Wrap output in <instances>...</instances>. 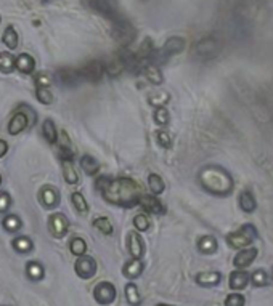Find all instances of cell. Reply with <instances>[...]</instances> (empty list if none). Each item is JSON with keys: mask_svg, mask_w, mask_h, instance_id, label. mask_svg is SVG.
<instances>
[{"mask_svg": "<svg viewBox=\"0 0 273 306\" xmlns=\"http://www.w3.org/2000/svg\"><path fill=\"white\" fill-rule=\"evenodd\" d=\"M96 189L102 193L106 202L118 205V207H134L138 204L143 194V189L138 183L122 177H100L96 180Z\"/></svg>", "mask_w": 273, "mask_h": 306, "instance_id": "1", "label": "cell"}, {"mask_svg": "<svg viewBox=\"0 0 273 306\" xmlns=\"http://www.w3.org/2000/svg\"><path fill=\"white\" fill-rule=\"evenodd\" d=\"M200 183L202 188L214 194H228L233 188V180L224 168L208 165L200 172Z\"/></svg>", "mask_w": 273, "mask_h": 306, "instance_id": "2", "label": "cell"}, {"mask_svg": "<svg viewBox=\"0 0 273 306\" xmlns=\"http://www.w3.org/2000/svg\"><path fill=\"white\" fill-rule=\"evenodd\" d=\"M256 237V229L251 225H244L240 228L238 231H233L226 236V242L230 244L233 249H246L252 244Z\"/></svg>", "mask_w": 273, "mask_h": 306, "instance_id": "3", "label": "cell"}, {"mask_svg": "<svg viewBox=\"0 0 273 306\" xmlns=\"http://www.w3.org/2000/svg\"><path fill=\"white\" fill-rule=\"evenodd\" d=\"M116 297H118V290H116L114 284H111V282H108V281L98 282L94 289V298L98 305L108 306L111 303H114Z\"/></svg>", "mask_w": 273, "mask_h": 306, "instance_id": "4", "label": "cell"}, {"mask_svg": "<svg viewBox=\"0 0 273 306\" xmlns=\"http://www.w3.org/2000/svg\"><path fill=\"white\" fill-rule=\"evenodd\" d=\"M80 77L82 80H90V82H98L103 79L106 74V64L102 61H90L86 66H82L80 69Z\"/></svg>", "mask_w": 273, "mask_h": 306, "instance_id": "5", "label": "cell"}, {"mask_svg": "<svg viewBox=\"0 0 273 306\" xmlns=\"http://www.w3.org/2000/svg\"><path fill=\"white\" fill-rule=\"evenodd\" d=\"M76 274L82 279H92L96 274V262L94 257L90 255H82L78 258V262L74 265Z\"/></svg>", "mask_w": 273, "mask_h": 306, "instance_id": "6", "label": "cell"}, {"mask_svg": "<svg viewBox=\"0 0 273 306\" xmlns=\"http://www.w3.org/2000/svg\"><path fill=\"white\" fill-rule=\"evenodd\" d=\"M48 229L56 239L64 237L68 231H70V221L64 217V213H53L48 218Z\"/></svg>", "mask_w": 273, "mask_h": 306, "instance_id": "7", "label": "cell"}, {"mask_svg": "<svg viewBox=\"0 0 273 306\" xmlns=\"http://www.w3.org/2000/svg\"><path fill=\"white\" fill-rule=\"evenodd\" d=\"M31 125V120H29V116L26 112H22L21 109L13 114V117L8 122V133L10 135H20L21 132Z\"/></svg>", "mask_w": 273, "mask_h": 306, "instance_id": "8", "label": "cell"}, {"mask_svg": "<svg viewBox=\"0 0 273 306\" xmlns=\"http://www.w3.org/2000/svg\"><path fill=\"white\" fill-rule=\"evenodd\" d=\"M127 247L130 252L132 258H140L145 255V242H143L142 236L136 231H130L127 236Z\"/></svg>", "mask_w": 273, "mask_h": 306, "instance_id": "9", "label": "cell"}, {"mask_svg": "<svg viewBox=\"0 0 273 306\" xmlns=\"http://www.w3.org/2000/svg\"><path fill=\"white\" fill-rule=\"evenodd\" d=\"M39 199L45 209H55L60 204V193L53 186H44L39 193Z\"/></svg>", "mask_w": 273, "mask_h": 306, "instance_id": "10", "label": "cell"}, {"mask_svg": "<svg viewBox=\"0 0 273 306\" xmlns=\"http://www.w3.org/2000/svg\"><path fill=\"white\" fill-rule=\"evenodd\" d=\"M257 257V249L256 247H246L238 252V255L233 258V265L238 270H242V268H248L251 265Z\"/></svg>", "mask_w": 273, "mask_h": 306, "instance_id": "11", "label": "cell"}, {"mask_svg": "<svg viewBox=\"0 0 273 306\" xmlns=\"http://www.w3.org/2000/svg\"><path fill=\"white\" fill-rule=\"evenodd\" d=\"M138 204L143 210L148 212V213H153V215H161V213H164V207H162L161 201H158L154 196L142 194Z\"/></svg>", "mask_w": 273, "mask_h": 306, "instance_id": "12", "label": "cell"}, {"mask_svg": "<svg viewBox=\"0 0 273 306\" xmlns=\"http://www.w3.org/2000/svg\"><path fill=\"white\" fill-rule=\"evenodd\" d=\"M56 79L62 85H66V87H76L82 80L79 69H60L56 72Z\"/></svg>", "mask_w": 273, "mask_h": 306, "instance_id": "13", "label": "cell"}, {"mask_svg": "<svg viewBox=\"0 0 273 306\" xmlns=\"http://www.w3.org/2000/svg\"><path fill=\"white\" fill-rule=\"evenodd\" d=\"M14 69H18L21 74H32L36 69V59L29 53H21L14 59Z\"/></svg>", "mask_w": 273, "mask_h": 306, "instance_id": "14", "label": "cell"}, {"mask_svg": "<svg viewBox=\"0 0 273 306\" xmlns=\"http://www.w3.org/2000/svg\"><path fill=\"white\" fill-rule=\"evenodd\" d=\"M249 279H251V274L242 271V270H236L230 274V287L233 290H242L246 289L249 284Z\"/></svg>", "mask_w": 273, "mask_h": 306, "instance_id": "15", "label": "cell"}, {"mask_svg": "<svg viewBox=\"0 0 273 306\" xmlns=\"http://www.w3.org/2000/svg\"><path fill=\"white\" fill-rule=\"evenodd\" d=\"M143 262L140 258H132L130 262H127L122 268V274L127 279H136L143 273Z\"/></svg>", "mask_w": 273, "mask_h": 306, "instance_id": "16", "label": "cell"}, {"mask_svg": "<svg viewBox=\"0 0 273 306\" xmlns=\"http://www.w3.org/2000/svg\"><path fill=\"white\" fill-rule=\"evenodd\" d=\"M220 273L218 271H204L196 276V282L202 287H214L220 282Z\"/></svg>", "mask_w": 273, "mask_h": 306, "instance_id": "17", "label": "cell"}, {"mask_svg": "<svg viewBox=\"0 0 273 306\" xmlns=\"http://www.w3.org/2000/svg\"><path fill=\"white\" fill-rule=\"evenodd\" d=\"M142 72L151 83H154V85H161V83H162V72L156 64H153V63L143 64Z\"/></svg>", "mask_w": 273, "mask_h": 306, "instance_id": "18", "label": "cell"}, {"mask_svg": "<svg viewBox=\"0 0 273 306\" xmlns=\"http://www.w3.org/2000/svg\"><path fill=\"white\" fill-rule=\"evenodd\" d=\"M42 135L47 143L50 144H55L58 141V130L55 127V122L52 119H45L44 124H42Z\"/></svg>", "mask_w": 273, "mask_h": 306, "instance_id": "19", "label": "cell"}, {"mask_svg": "<svg viewBox=\"0 0 273 306\" xmlns=\"http://www.w3.org/2000/svg\"><path fill=\"white\" fill-rule=\"evenodd\" d=\"M79 164L82 167V170H84L88 177H95V175L100 172V164H98L96 160L92 156H88V154L82 156L80 160H79Z\"/></svg>", "mask_w": 273, "mask_h": 306, "instance_id": "20", "label": "cell"}, {"mask_svg": "<svg viewBox=\"0 0 273 306\" xmlns=\"http://www.w3.org/2000/svg\"><path fill=\"white\" fill-rule=\"evenodd\" d=\"M26 276L32 282H39L45 276V270L39 262H29L26 265Z\"/></svg>", "mask_w": 273, "mask_h": 306, "instance_id": "21", "label": "cell"}, {"mask_svg": "<svg viewBox=\"0 0 273 306\" xmlns=\"http://www.w3.org/2000/svg\"><path fill=\"white\" fill-rule=\"evenodd\" d=\"M126 292V300L130 306H140L142 305V295L138 292V287H136L134 282H128L124 289Z\"/></svg>", "mask_w": 273, "mask_h": 306, "instance_id": "22", "label": "cell"}, {"mask_svg": "<svg viewBox=\"0 0 273 306\" xmlns=\"http://www.w3.org/2000/svg\"><path fill=\"white\" fill-rule=\"evenodd\" d=\"M71 202H72L74 209H76V212L79 213V215L87 217V213H88V204H87V201H86L84 194L78 193V191H76V193L71 194Z\"/></svg>", "mask_w": 273, "mask_h": 306, "instance_id": "23", "label": "cell"}, {"mask_svg": "<svg viewBox=\"0 0 273 306\" xmlns=\"http://www.w3.org/2000/svg\"><path fill=\"white\" fill-rule=\"evenodd\" d=\"M63 175H64V180L70 185H78L79 175L74 167V160H63Z\"/></svg>", "mask_w": 273, "mask_h": 306, "instance_id": "24", "label": "cell"}, {"mask_svg": "<svg viewBox=\"0 0 273 306\" xmlns=\"http://www.w3.org/2000/svg\"><path fill=\"white\" fill-rule=\"evenodd\" d=\"M2 40L4 43L6 45V48H10V50H14L18 47V32H16V29H14L13 26H8L5 30H4V35H2Z\"/></svg>", "mask_w": 273, "mask_h": 306, "instance_id": "25", "label": "cell"}, {"mask_svg": "<svg viewBox=\"0 0 273 306\" xmlns=\"http://www.w3.org/2000/svg\"><path fill=\"white\" fill-rule=\"evenodd\" d=\"M13 249L18 252V254H29V252L32 250V247H34V244H32V241L29 239V237H26V236H20V237H16V239H13Z\"/></svg>", "mask_w": 273, "mask_h": 306, "instance_id": "26", "label": "cell"}, {"mask_svg": "<svg viewBox=\"0 0 273 306\" xmlns=\"http://www.w3.org/2000/svg\"><path fill=\"white\" fill-rule=\"evenodd\" d=\"M198 249L202 252V254H214V252L217 250V241L216 237L212 236H202L201 239L198 241Z\"/></svg>", "mask_w": 273, "mask_h": 306, "instance_id": "27", "label": "cell"}, {"mask_svg": "<svg viewBox=\"0 0 273 306\" xmlns=\"http://www.w3.org/2000/svg\"><path fill=\"white\" fill-rule=\"evenodd\" d=\"M2 226L6 233H18L22 223H21V220L18 215H6L4 220H2Z\"/></svg>", "mask_w": 273, "mask_h": 306, "instance_id": "28", "label": "cell"}, {"mask_svg": "<svg viewBox=\"0 0 273 306\" xmlns=\"http://www.w3.org/2000/svg\"><path fill=\"white\" fill-rule=\"evenodd\" d=\"M70 252L74 257H82L87 252V242L82 237H74L70 242Z\"/></svg>", "mask_w": 273, "mask_h": 306, "instance_id": "29", "label": "cell"}, {"mask_svg": "<svg viewBox=\"0 0 273 306\" xmlns=\"http://www.w3.org/2000/svg\"><path fill=\"white\" fill-rule=\"evenodd\" d=\"M148 186H150V191L154 196H159L164 191V188H166L162 178L159 177V175H156V173H151L150 177H148Z\"/></svg>", "mask_w": 273, "mask_h": 306, "instance_id": "30", "label": "cell"}, {"mask_svg": "<svg viewBox=\"0 0 273 306\" xmlns=\"http://www.w3.org/2000/svg\"><path fill=\"white\" fill-rule=\"evenodd\" d=\"M14 69V58L12 53L2 51L0 53V71L5 74H10Z\"/></svg>", "mask_w": 273, "mask_h": 306, "instance_id": "31", "label": "cell"}, {"mask_svg": "<svg viewBox=\"0 0 273 306\" xmlns=\"http://www.w3.org/2000/svg\"><path fill=\"white\" fill-rule=\"evenodd\" d=\"M240 207L244 212H252L256 209V199L249 191H242L240 194Z\"/></svg>", "mask_w": 273, "mask_h": 306, "instance_id": "32", "label": "cell"}, {"mask_svg": "<svg viewBox=\"0 0 273 306\" xmlns=\"http://www.w3.org/2000/svg\"><path fill=\"white\" fill-rule=\"evenodd\" d=\"M94 228L98 229V231H102L103 234L110 236L112 234V231H114V228H112V223L110 221V218L106 217H98L94 220Z\"/></svg>", "mask_w": 273, "mask_h": 306, "instance_id": "33", "label": "cell"}, {"mask_svg": "<svg viewBox=\"0 0 273 306\" xmlns=\"http://www.w3.org/2000/svg\"><path fill=\"white\" fill-rule=\"evenodd\" d=\"M185 43L184 40L180 39V37H172V39H169L168 42H166L164 45V51L166 53H180L182 50H184Z\"/></svg>", "mask_w": 273, "mask_h": 306, "instance_id": "34", "label": "cell"}, {"mask_svg": "<svg viewBox=\"0 0 273 306\" xmlns=\"http://www.w3.org/2000/svg\"><path fill=\"white\" fill-rule=\"evenodd\" d=\"M148 101H150V104L161 108V106H164L169 101V93H166V91H154V93H151L148 96Z\"/></svg>", "mask_w": 273, "mask_h": 306, "instance_id": "35", "label": "cell"}, {"mask_svg": "<svg viewBox=\"0 0 273 306\" xmlns=\"http://www.w3.org/2000/svg\"><path fill=\"white\" fill-rule=\"evenodd\" d=\"M36 98L39 99L42 104H52V101H53L52 90L48 87H37L36 88Z\"/></svg>", "mask_w": 273, "mask_h": 306, "instance_id": "36", "label": "cell"}, {"mask_svg": "<svg viewBox=\"0 0 273 306\" xmlns=\"http://www.w3.org/2000/svg\"><path fill=\"white\" fill-rule=\"evenodd\" d=\"M169 120H170L169 111L166 109L164 106H161V108H156V111H154V122H156L158 125H161V127L168 125Z\"/></svg>", "mask_w": 273, "mask_h": 306, "instance_id": "37", "label": "cell"}, {"mask_svg": "<svg viewBox=\"0 0 273 306\" xmlns=\"http://www.w3.org/2000/svg\"><path fill=\"white\" fill-rule=\"evenodd\" d=\"M134 226H135L136 231L145 233L150 229V218L146 215H143V213H140V215H136L134 218Z\"/></svg>", "mask_w": 273, "mask_h": 306, "instance_id": "38", "label": "cell"}, {"mask_svg": "<svg viewBox=\"0 0 273 306\" xmlns=\"http://www.w3.org/2000/svg\"><path fill=\"white\" fill-rule=\"evenodd\" d=\"M251 281H252L254 286L262 287V286L267 284V274H265L264 270H256V271L251 274Z\"/></svg>", "mask_w": 273, "mask_h": 306, "instance_id": "39", "label": "cell"}, {"mask_svg": "<svg viewBox=\"0 0 273 306\" xmlns=\"http://www.w3.org/2000/svg\"><path fill=\"white\" fill-rule=\"evenodd\" d=\"M156 140L162 148H170L172 146V138H170V135L166 132V130H159V132H156Z\"/></svg>", "mask_w": 273, "mask_h": 306, "instance_id": "40", "label": "cell"}, {"mask_svg": "<svg viewBox=\"0 0 273 306\" xmlns=\"http://www.w3.org/2000/svg\"><path fill=\"white\" fill-rule=\"evenodd\" d=\"M225 306H244V297L241 294H230L225 298Z\"/></svg>", "mask_w": 273, "mask_h": 306, "instance_id": "41", "label": "cell"}, {"mask_svg": "<svg viewBox=\"0 0 273 306\" xmlns=\"http://www.w3.org/2000/svg\"><path fill=\"white\" fill-rule=\"evenodd\" d=\"M34 82L36 87H48L52 83V75H48L47 72H40L34 77Z\"/></svg>", "mask_w": 273, "mask_h": 306, "instance_id": "42", "label": "cell"}, {"mask_svg": "<svg viewBox=\"0 0 273 306\" xmlns=\"http://www.w3.org/2000/svg\"><path fill=\"white\" fill-rule=\"evenodd\" d=\"M12 207V197L8 193H0V213H5Z\"/></svg>", "mask_w": 273, "mask_h": 306, "instance_id": "43", "label": "cell"}, {"mask_svg": "<svg viewBox=\"0 0 273 306\" xmlns=\"http://www.w3.org/2000/svg\"><path fill=\"white\" fill-rule=\"evenodd\" d=\"M58 156H60V159H62V162H63V160H74L72 151L70 148H66V146H62L58 149Z\"/></svg>", "mask_w": 273, "mask_h": 306, "instance_id": "44", "label": "cell"}, {"mask_svg": "<svg viewBox=\"0 0 273 306\" xmlns=\"http://www.w3.org/2000/svg\"><path fill=\"white\" fill-rule=\"evenodd\" d=\"M8 152V143L5 140H0V157H4Z\"/></svg>", "mask_w": 273, "mask_h": 306, "instance_id": "45", "label": "cell"}, {"mask_svg": "<svg viewBox=\"0 0 273 306\" xmlns=\"http://www.w3.org/2000/svg\"><path fill=\"white\" fill-rule=\"evenodd\" d=\"M156 306H172V305H164V303H159V305H156Z\"/></svg>", "mask_w": 273, "mask_h": 306, "instance_id": "46", "label": "cell"}, {"mask_svg": "<svg viewBox=\"0 0 273 306\" xmlns=\"http://www.w3.org/2000/svg\"><path fill=\"white\" fill-rule=\"evenodd\" d=\"M0 183H2V177H0Z\"/></svg>", "mask_w": 273, "mask_h": 306, "instance_id": "47", "label": "cell"}, {"mask_svg": "<svg viewBox=\"0 0 273 306\" xmlns=\"http://www.w3.org/2000/svg\"><path fill=\"white\" fill-rule=\"evenodd\" d=\"M0 21H2V18H0Z\"/></svg>", "mask_w": 273, "mask_h": 306, "instance_id": "48", "label": "cell"}]
</instances>
